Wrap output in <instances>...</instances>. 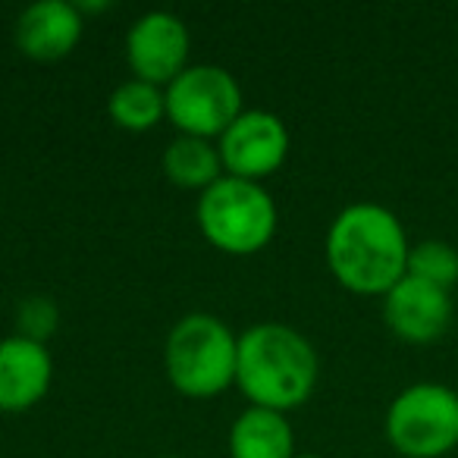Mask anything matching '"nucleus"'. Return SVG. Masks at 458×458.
Listing matches in <instances>:
<instances>
[{
	"instance_id": "obj_1",
	"label": "nucleus",
	"mask_w": 458,
	"mask_h": 458,
	"mask_svg": "<svg viewBox=\"0 0 458 458\" xmlns=\"http://www.w3.org/2000/svg\"><path fill=\"white\" fill-rule=\"evenodd\" d=\"M327 264L339 286L355 295H386L408 274V236L393 210L355 201L327 229Z\"/></svg>"
},
{
	"instance_id": "obj_2",
	"label": "nucleus",
	"mask_w": 458,
	"mask_h": 458,
	"mask_svg": "<svg viewBox=\"0 0 458 458\" xmlns=\"http://www.w3.org/2000/svg\"><path fill=\"white\" fill-rule=\"evenodd\" d=\"M318 374V352L293 327L255 324L239 336L236 386L251 405L293 411L311 399Z\"/></svg>"
},
{
	"instance_id": "obj_3",
	"label": "nucleus",
	"mask_w": 458,
	"mask_h": 458,
	"mask_svg": "<svg viewBox=\"0 0 458 458\" xmlns=\"http://www.w3.org/2000/svg\"><path fill=\"white\" fill-rule=\"evenodd\" d=\"M239 336L214 314H185L164 345V368L173 389L189 399H214L236 383Z\"/></svg>"
},
{
	"instance_id": "obj_4",
	"label": "nucleus",
	"mask_w": 458,
	"mask_h": 458,
	"mask_svg": "<svg viewBox=\"0 0 458 458\" xmlns=\"http://www.w3.org/2000/svg\"><path fill=\"white\" fill-rule=\"evenodd\" d=\"M198 229L216 251L258 255L276 233V204L261 182L223 176L198 198Z\"/></svg>"
},
{
	"instance_id": "obj_5",
	"label": "nucleus",
	"mask_w": 458,
	"mask_h": 458,
	"mask_svg": "<svg viewBox=\"0 0 458 458\" xmlns=\"http://www.w3.org/2000/svg\"><path fill=\"white\" fill-rule=\"evenodd\" d=\"M386 439L405 458H443L458 445V393L443 383H411L386 408Z\"/></svg>"
},
{
	"instance_id": "obj_6",
	"label": "nucleus",
	"mask_w": 458,
	"mask_h": 458,
	"mask_svg": "<svg viewBox=\"0 0 458 458\" xmlns=\"http://www.w3.org/2000/svg\"><path fill=\"white\" fill-rule=\"evenodd\" d=\"M166 120L179 135L220 139L242 114V89L233 72L214 64H198L166 85Z\"/></svg>"
},
{
	"instance_id": "obj_7",
	"label": "nucleus",
	"mask_w": 458,
	"mask_h": 458,
	"mask_svg": "<svg viewBox=\"0 0 458 458\" xmlns=\"http://www.w3.org/2000/svg\"><path fill=\"white\" fill-rule=\"evenodd\" d=\"M223 173L249 182L274 176L289 154V129L270 110H242L239 120L220 135Z\"/></svg>"
},
{
	"instance_id": "obj_8",
	"label": "nucleus",
	"mask_w": 458,
	"mask_h": 458,
	"mask_svg": "<svg viewBox=\"0 0 458 458\" xmlns=\"http://www.w3.org/2000/svg\"><path fill=\"white\" fill-rule=\"evenodd\" d=\"M189 29L179 16L154 10L132 22L126 35V60L135 79L148 85H170L189 70Z\"/></svg>"
},
{
	"instance_id": "obj_9",
	"label": "nucleus",
	"mask_w": 458,
	"mask_h": 458,
	"mask_svg": "<svg viewBox=\"0 0 458 458\" xmlns=\"http://www.w3.org/2000/svg\"><path fill=\"white\" fill-rule=\"evenodd\" d=\"M383 320L405 343H433L449 330L452 293L405 274L383 295Z\"/></svg>"
},
{
	"instance_id": "obj_10",
	"label": "nucleus",
	"mask_w": 458,
	"mask_h": 458,
	"mask_svg": "<svg viewBox=\"0 0 458 458\" xmlns=\"http://www.w3.org/2000/svg\"><path fill=\"white\" fill-rule=\"evenodd\" d=\"M54 361L45 343L22 336L0 339V411L20 414L35 408L51 389Z\"/></svg>"
},
{
	"instance_id": "obj_11",
	"label": "nucleus",
	"mask_w": 458,
	"mask_h": 458,
	"mask_svg": "<svg viewBox=\"0 0 458 458\" xmlns=\"http://www.w3.org/2000/svg\"><path fill=\"white\" fill-rule=\"evenodd\" d=\"M13 38L29 60L38 64L64 60L76 51L82 38V10L66 0H38L20 13Z\"/></svg>"
},
{
	"instance_id": "obj_12",
	"label": "nucleus",
	"mask_w": 458,
	"mask_h": 458,
	"mask_svg": "<svg viewBox=\"0 0 458 458\" xmlns=\"http://www.w3.org/2000/svg\"><path fill=\"white\" fill-rule=\"evenodd\" d=\"M233 458H295V437L286 414L249 405L229 427Z\"/></svg>"
},
{
	"instance_id": "obj_13",
	"label": "nucleus",
	"mask_w": 458,
	"mask_h": 458,
	"mask_svg": "<svg viewBox=\"0 0 458 458\" xmlns=\"http://www.w3.org/2000/svg\"><path fill=\"white\" fill-rule=\"evenodd\" d=\"M164 176L179 189L191 191H208L214 182H220L223 160L210 141L191 139V135H179L176 141H170L164 151Z\"/></svg>"
},
{
	"instance_id": "obj_14",
	"label": "nucleus",
	"mask_w": 458,
	"mask_h": 458,
	"mask_svg": "<svg viewBox=\"0 0 458 458\" xmlns=\"http://www.w3.org/2000/svg\"><path fill=\"white\" fill-rule=\"evenodd\" d=\"M107 114L126 132H148L160 120H166V95L157 85H148L141 79L116 85L107 101Z\"/></svg>"
},
{
	"instance_id": "obj_15",
	"label": "nucleus",
	"mask_w": 458,
	"mask_h": 458,
	"mask_svg": "<svg viewBox=\"0 0 458 458\" xmlns=\"http://www.w3.org/2000/svg\"><path fill=\"white\" fill-rule=\"evenodd\" d=\"M408 276H418V280L452 293V286L458 283V249L449 242H439V239L411 245V251H408Z\"/></svg>"
},
{
	"instance_id": "obj_16",
	"label": "nucleus",
	"mask_w": 458,
	"mask_h": 458,
	"mask_svg": "<svg viewBox=\"0 0 458 458\" xmlns=\"http://www.w3.org/2000/svg\"><path fill=\"white\" fill-rule=\"evenodd\" d=\"M20 324L26 327V330H22V336L35 339V343H41V339L51 336L54 327H57V311H54L51 301L32 299V301H26V305H22Z\"/></svg>"
},
{
	"instance_id": "obj_17",
	"label": "nucleus",
	"mask_w": 458,
	"mask_h": 458,
	"mask_svg": "<svg viewBox=\"0 0 458 458\" xmlns=\"http://www.w3.org/2000/svg\"><path fill=\"white\" fill-rule=\"evenodd\" d=\"M295 458H320V455H295Z\"/></svg>"
},
{
	"instance_id": "obj_18",
	"label": "nucleus",
	"mask_w": 458,
	"mask_h": 458,
	"mask_svg": "<svg viewBox=\"0 0 458 458\" xmlns=\"http://www.w3.org/2000/svg\"><path fill=\"white\" fill-rule=\"evenodd\" d=\"M166 458H176V455H166Z\"/></svg>"
}]
</instances>
